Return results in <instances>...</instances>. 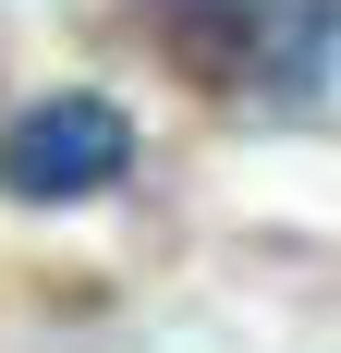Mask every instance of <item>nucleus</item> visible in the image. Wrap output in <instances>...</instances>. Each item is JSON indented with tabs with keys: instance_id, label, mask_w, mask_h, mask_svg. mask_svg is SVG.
<instances>
[{
	"instance_id": "f257e3e1",
	"label": "nucleus",
	"mask_w": 341,
	"mask_h": 353,
	"mask_svg": "<svg viewBox=\"0 0 341 353\" xmlns=\"http://www.w3.org/2000/svg\"><path fill=\"white\" fill-rule=\"evenodd\" d=\"M159 61L207 98H305L329 61L341 0H135Z\"/></svg>"
},
{
	"instance_id": "f03ea898",
	"label": "nucleus",
	"mask_w": 341,
	"mask_h": 353,
	"mask_svg": "<svg viewBox=\"0 0 341 353\" xmlns=\"http://www.w3.org/2000/svg\"><path fill=\"white\" fill-rule=\"evenodd\" d=\"M122 171H135V122L110 98H86V85H61V98L0 122V195L12 208H98Z\"/></svg>"
},
{
	"instance_id": "7ed1b4c3",
	"label": "nucleus",
	"mask_w": 341,
	"mask_h": 353,
	"mask_svg": "<svg viewBox=\"0 0 341 353\" xmlns=\"http://www.w3.org/2000/svg\"><path fill=\"white\" fill-rule=\"evenodd\" d=\"M317 110L341 122V25H329V61H317Z\"/></svg>"
}]
</instances>
